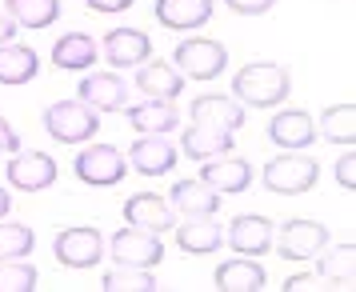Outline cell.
Listing matches in <instances>:
<instances>
[{"instance_id": "cell-12", "label": "cell", "mask_w": 356, "mask_h": 292, "mask_svg": "<svg viewBox=\"0 0 356 292\" xmlns=\"http://www.w3.org/2000/svg\"><path fill=\"white\" fill-rule=\"evenodd\" d=\"M268 140L284 152H296V148H308L316 140V120L305 113V108H280V113L268 120Z\"/></svg>"}, {"instance_id": "cell-17", "label": "cell", "mask_w": 356, "mask_h": 292, "mask_svg": "<svg viewBox=\"0 0 356 292\" xmlns=\"http://www.w3.org/2000/svg\"><path fill=\"white\" fill-rule=\"evenodd\" d=\"M152 17L161 20L164 29L188 33V29H200V24H209V17H212V0H156V4H152Z\"/></svg>"}, {"instance_id": "cell-20", "label": "cell", "mask_w": 356, "mask_h": 292, "mask_svg": "<svg viewBox=\"0 0 356 292\" xmlns=\"http://www.w3.org/2000/svg\"><path fill=\"white\" fill-rule=\"evenodd\" d=\"M168 204L180 209L184 216H216V209H220V193L209 188L200 177L196 180H180L177 188H172V196H168Z\"/></svg>"}, {"instance_id": "cell-7", "label": "cell", "mask_w": 356, "mask_h": 292, "mask_svg": "<svg viewBox=\"0 0 356 292\" xmlns=\"http://www.w3.org/2000/svg\"><path fill=\"white\" fill-rule=\"evenodd\" d=\"M72 168H76V177H81L84 184H92V188H113V184L124 180L129 161H124V152L113 148V145H92L76 156Z\"/></svg>"}, {"instance_id": "cell-23", "label": "cell", "mask_w": 356, "mask_h": 292, "mask_svg": "<svg viewBox=\"0 0 356 292\" xmlns=\"http://www.w3.org/2000/svg\"><path fill=\"white\" fill-rule=\"evenodd\" d=\"M136 88H140L148 100H177L180 92H184V76H180L172 65L156 60V65H145L136 72Z\"/></svg>"}, {"instance_id": "cell-31", "label": "cell", "mask_w": 356, "mask_h": 292, "mask_svg": "<svg viewBox=\"0 0 356 292\" xmlns=\"http://www.w3.org/2000/svg\"><path fill=\"white\" fill-rule=\"evenodd\" d=\"M36 289V268L29 260H0V292H29Z\"/></svg>"}, {"instance_id": "cell-29", "label": "cell", "mask_w": 356, "mask_h": 292, "mask_svg": "<svg viewBox=\"0 0 356 292\" xmlns=\"http://www.w3.org/2000/svg\"><path fill=\"white\" fill-rule=\"evenodd\" d=\"M100 289L108 292H152L156 289V276L148 268H116V273H104Z\"/></svg>"}, {"instance_id": "cell-9", "label": "cell", "mask_w": 356, "mask_h": 292, "mask_svg": "<svg viewBox=\"0 0 356 292\" xmlns=\"http://www.w3.org/2000/svg\"><path fill=\"white\" fill-rule=\"evenodd\" d=\"M280 248V257L284 260H312L321 252L324 244H328V228L316 225V220H284L280 228V241H273Z\"/></svg>"}, {"instance_id": "cell-27", "label": "cell", "mask_w": 356, "mask_h": 292, "mask_svg": "<svg viewBox=\"0 0 356 292\" xmlns=\"http://www.w3.org/2000/svg\"><path fill=\"white\" fill-rule=\"evenodd\" d=\"M316 257H321V276H328L332 289H353V260H356L353 244H337V248L324 244Z\"/></svg>"}, {"instance_id": "cell-13", "label": "cell", "mask_w": 356, "mask_h": 292, "mask_svg": "<svg viewBox=\"0 0 356 292\" xmlns=\"http://www.w3.org/2000/svg\"><path fill=\"white\" fill-rule=\"evenodd\" d=\"M273 236H276V228H273L268 216H236L225 232V241L232 244L241 257H260V252H268V248H273Z\"/></svg>"}, {"instance_id": "cell-28", "label": "cell", "mask_w": 356, "mask_h": 292, "mask_svg": "<svg viewBox=\"0 0 356 292\" xmlns=\"http://www.w3.org/2000/svg\"><path fill=\"white\" fill-rule=\"evenodd\" d=\"M321 132L332 145H353L356 140V108L353 104H332L321 116Z\"/></svg>"}, {"instance_id": "cell-35", "label": "cell", "mask_w": 356, "mask_h": 292, "mask_svg": "<svg viewBox=\"0 0 356 292\" xmlns=\"http://www.w3.org/2000/svg\"><path fill=\"white\" fill-rule=\"evenodd\" d=\"M0 152H20V136L13 132V124L0 116Z\"/></svg>"}, {"instance_id": "cell-25", "label": "cell", "mask_w": 356, "mask_h": 292, "mask_svg": "<svg viewBox=\"0 0 356 292\" xmlns=\"http://www.w3.org/2000/svg\"><path fill=\"white\" fill-rule=\"evenodd\" d=\"M40 72V56L24 44H0V84H29Z\"/></svg>"}, {"instance_id": "cell-19", "label": "cell", "mask_w": 356, "mask_h": 292, "mask_svg": "<svg viewBox=\"0 0 356 292\" xmlns=\"http://www.w3.org/2000/svg\"><path fill=\"white\" fill-rule=\"evenodd\" d=\"M120 113H124V120H129L140 136H145V132H161L164 136V132H172L180 124V113H177L172 100H145V104H136V108L124 104Z\"/></svg>"}, {"instance_id": "cell-30", "label": "cell", "mask_w": 356, "mask_h": 292, "mask_svg": "<svg viewBox=\"0 0 356 292\" xmlns=\"http://www.w3.org/2000/svg\"><path fill=\"white\" fill-rule=\"evenodd\" d=\"M33 244H36V236H33L29 225H8V220H0V260L29 257Z\"/></svg>"}, {"instance_id": "cell-36", "label": "cell", "mask_w": 356, "mask_h": 292, "mask_svg": "<svg viewBox=\"0 0 356 292\" xmlns=\"http://www.w3.org/2000/svg\"><path fill=\"white\" fill-rule=\"evenodd\" d=\"M92 13H129L132 0H84Z\"/></svg>"}, {"instance_id": "cell-16", "label": "cell", "mask_w": 356, "mask_h": 292, "mask_svg": "<svg viewBox=\"0 0 356 292\" xmlns=\"http://www.w3.org/2000/svg\"><path fill=\"white\" fill-rule=\"evenodd\" d=\"M81 100L100 113H120L129 104V88L113 72H92V76H81Z\"/></svg>"}, {"instance_id": "cell-33", "label": "cell", "mask_w": 356, "mask_h": 292, "mask_svg": "<svg viewBox=\"0 0 356 292\" xmlns=\"http://www.w3.org/2000/svg\"><path fill=\"white\" fill-rule=\"evenodd\" d=\"M284 289L289 292H305V289H332V284H328V276H321V273H300V276H289Z\"/></svg>"}, {"instance_id": "cell-32", "label": "cell", "mask_w": 356, "mask_h": 292, "mask_svg": "<svg viewBox=\"0 0 356 292\" xmlns=\"http://www.w3.org/2000/svg\"><path fill=\"white\" fill-rule=\"evenodd\" d=\"M337 184L348 188V193L356 188V152H353V145H348V152L337 161Z\"/></svg>"}, {"instance_id": "cell-14", "label": "cell", "mask_w": 356, "mask_h": 292, "mask_svg": "<svg viewBox=\"0 0 356 292\" xmlns=\"http://www.w3.org/2000/svg\"><path fill=\"white\" fill-rule=\"evenodd\" d=\"M124 220L136 228H148V232H168V228L177 225V209L156 193H136L124 204Z\"/></svg>"}, {"instance_id": "cell-2", "label": "cell", "mask_w": 356, "mask_h": 292, "mask_svg": "<svg viewBox=\"0 0 356 292\" xmlns=\"http://www.w3.org/2000/svg\"><path fill=\"white\" fill-rule=\"evenodd\" d=\"M232 92L236 100H244L248 108H276L284 104L292 92L289 72L273 60H257V65H244L236 76H232Z\"/></svg>"}, {"instance_id": "cell-21", "label": "cell", "mask_w": 356, "mask_h": 292, "mask_svg": "<svg viewBox=\"0 0 356 292\" xmlns=\"http://www.w3.org/2000/svg\"><path fill=\"white\" fill-rule=\"evenodd\" d=\"M225 241V228L216 216H188L177 232V244L184 252H196V257H204V252H216Z\"/></svg>"}, {"instance_id": "cell-37", "label": "cell", "mask_w": 356, "mask_h": 292, "mask_svg": "<svg viewBox=\"0 0 356 292\" xmlns=\"http://www.w3.org/2000/svg\"><path fill=\"white\" fill-rule=\"evenodd\" d=\"M13 36H17V20L8 17V13H0V44L13 40Z\"/></svg>"}, {"instance_id": "cell-6", "label": "cell", "mask_w": 356, "mask_h": 292, "mask_svg": "<svg viewBox=\"0 0 356 292\" xmlns=\"http://www.w3.org/2000/svg\"><path fill=\"white\" fill-rule=\"evenodd\" d=\"M108 252H113V260L120 264V268H156L164 260V244L156 232H148V228H120L113 236V244H108Z\"/></svg>"}, {"instance_id": "cell-26", "label": "cell", "mask_w": 356, "mask_h": 292, "mask_svg": "<svg viewBox=\"0 0 356 292\" xmlns=\"http://www.w3.org/2000/svg\"><path fill=\"white\" fill-rule=\"evenodd\" d=\"M4 8L24 29H49L60 17V0H4Z\"/></svg>"}, {"instance_id": "cell-4", "label": "cell", "mask_w": 356, "mask_h": 292, "mask_svg": "<svg viewBox=\"0 0 356 292\" xmlns=\"http://www.w3.org/2000/svg\"><path fill=\"white\" fill-rule=\"evenodd\" d=\"M172 65H177L180 76L188 81H212L220 76L228 65V49L220 40H209V36H193V40H180L177 52H172Z\"/></svg>"}, {"instance_id": "cell-15", "label": "cell", "mask_w": 356, "mask_h": 292, "mask_svg": "<svg viewBox=\"0 0 356 292\" xmlns=\"http://www.w3.org/2000/svg\"><path fill=\"white\" fill-rule=\"evenodd\" d=\"M129 164L140 177H164L177 164V148L168 140H161V132H145V140H136L129 148Z\"/></svg>"}, {"instance_id": "cell-1", "label": "cell", "mask_w": 356, "mask_h": 292, "mask_svg": "<svg viewBox=\"0 0 356 292\" xmlns=\"http://www.w3.org/2000/svg\"><path fill=\"white\" fill-rule=\"evenodd\" d=\"M244 124V108L228 97H196L193 100V129L184 136V152L193 161H209L232 152V132Z\"/></svg>"}, {"instance_id": "cell-5", "label": "cell", "mask_w": 356, "mask_h": 292, "mask_svg": "<svg viewBox=\"0 0 356 292\" xmlns=\"http://www.w3.org/2000/svg\"><path fill=\"white\" fill-rule=\"evenodd\" d=\"M321 177V168L312 156H305L300 148L296 152H284V156H276V161L264 164V188H273L280 196H296V193H308L312 184Z\"/></svg>"}, {"instance_id": "cell-10", "label": "cell", "mask_w": 356, "mask_h": 292, "mask_svg": "<svg viewBox=\"0 0 356 292\" xmlns=\"http://www.w3.org/2000/svg\"><path fill=\"white\" fill-rule=\"evenodd\" d=\"M200 180L216 188L220 196H232V193H244L248 184H252V164L241 161V156H232V152H220V156H209V161H200Z\"/></svg>"}, {"instance_id": "cell-24", "label": "cell", "mask_w": 356, "mask_h": 292, "mask_svg": "<svg viewBox=\"0 0 356 292\" xmlns=\"http://www.w3.org/2000/svg\"><path fill=\"white\" fill-rule=\"evenodd\" d=\"M268 284V276L260 268L257 260H225L220 268H216V289L225 292H260Z\"/></svg>"}, {"instance_id": "cell-34", "label": "cell", "mask_w": 356, "mask_h": 292, "mask_svg": "<svg viewBox=\"0 0 356 292\" xmlns=\"http://www.w3.org/2000/svg\"><path fill=\"white\" fill-rule=\"evenodd\" d=\"M225 4L232 13H241V17H264L276 0H225Z\"/></svg>"}, {"instance_id": "cell-8", "label": "cell", "mask_w": 356, "mask_h": 292, "mask_svg": "<svg viewBox=\"0 0 356 292\" xmlns=\"http://www.w3.org/2000/svg\"><path fill=\"white\" fill-rule=\"evenodd\" d=\"M52 252L65 268H97L104 257V241L97 228H65L52 244Z\"/></svg>"}, {"instance_id": "cell-18", "label": "cell", "mask_w": 356, "mask_h": 292, "mask_svg": "<svg viewBox=\"0 0 356 292\" xmlns=\"http://www.w3.org/2000/svg\"><path fill=\"white\" fill-rule=\"evenodd\" d=\"M148 52H152V40H148L140 29H113V33L104 36V56H108L116 68L145 65Z\"/></svg>"}, {"instance_id": "cell-22", "label": "cell", "mask_w": 356, "mask_h": 292, "mask_svg": "<svg viewBox=\"0 0 356 292\" xmlns=\"http://www.w3.org/2000/svg\"><path fill=\"white\" fill-rule=\"evenodd\" d=\"M52 65L68 68V72H88L97 65V40L84 33H65L52 44Z\"/></svg>"}, {"instance_id": "cell-3", "label": "cell", "mask_w": 356, "mask_h": 292, "mask_svg": "<svg viewBox=\"0 0 356 292\" xmlns=\"http://www.w3.org/2000/svg\"><path fill=\"white\" fill-rule=\"evenodd\" d=\"M97 129L100 120L84 100H56L52 108H44V132L60 145H84L97 136Z\"/></svg>"}, {"instance_id": "cell-11", "label": "cell", "mask_w": 356, "mask_h": 292, "mask_svg": "<svg viewBox=\"0 0 356 292\" xmlns=\"http://www.w3.org/2000/svg\"><path fill=\"white\" fill-rule=\"evenodd\" d=\"M52 180H56V161H52L49 152H13V161H8V184L13 188H24V193H40V188H49Z\"/></svg>"}, {"instance_id": "cell-38", "label": "cell", "mask_w": 356, "mask_h": 292, "mask_svg": "<svg viewBox=\"0 0 356 292\" xmlns=\"http://www.w3.org/2000/svg\"><path fill=\"white\" fill-rule=\"evenodd\" d=\"M8 209H13V196H8V188H0V220L8 216Z\"/></svg>"}]
</instances>
